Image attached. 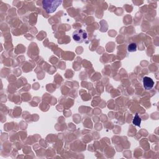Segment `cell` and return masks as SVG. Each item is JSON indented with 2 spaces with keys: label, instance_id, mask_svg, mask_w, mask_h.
Instances as JSON below:
<instances>
[{
  "label": "cell",
  "instance_id": "1",
  "mask_svg": "<svg viewBox=\"0 0 159 159\" xmlns=\"http://www.w3.org/2000/svg\"><path fill=\"white\" fill-rule=\"evenodd\" d=\"M62 3V1L58 0H44L42 1L43 8L47 13H53L56 11L57 7Z\"/></svg>",
  "mask_w": 159,
  "mask_h": 159
},
{
  "label": "cell",
  "instance_id": "2",
  "mask_svg": "<svg viewBox=\"0 0 159 159\" xmlns=\"http://www.w3.org/2000/svg\"><path fill=\"white\" fill-rule=\"evenodd\" d=\"M72 38L76 43H81L87 39L88 34L84 30H76L73 32L72 34Z\"/></svg>",
  "mask_w": 159,
  "mask_h": 159
},
{
  "label": "cell",
  "instance_id": "3",
  "mask_svg": "<svg viewBox=\"0 0 159 159\" xmlns=\"http://www.w3.org/2000/svg\"><path fill=\"white\" fill-rule=\"evenodd\" d=\"M153 85L154 82L151 78L148 76H144L143 78V86L145 89H151L153 87Z\"/></svg>",
  "mask_w": 159,
  "mask_h": 159
},
{
  "label": "cell",
  "instance_id": "4",
  "mask_svg": "<svg viewBox=\"0 0 159 159\" xmlns=\"http://www.w3.org/2000/svg\"><path fill=\"white\" fill-rule=\"evenodd\" d=\"M141 121H142V119H141V117L139 116V114L137 113L135 114L133 120H132V124L136 126H138V127H140V124H141Z\"/></svg>",
  "mask_w": 159,
  "mask_h": 159
},
{
  "label": "cell",
  "instance_id": "5",
  "mask_svg": "<svg viewBox=\"0 0 159 159\" xmlns=\"http://www.w3.org/2000/svg\"><path fill=\"white\" fill-rule=\"evenodd\" d=\"M137 44L134 42H132V43H130L128 45L127 51L129 52H134L137 50Z\"/></svg>",
  "mask_w": 159,
  "mask_h": 159
}]
</instances>
